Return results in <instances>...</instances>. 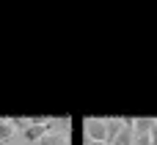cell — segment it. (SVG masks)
<instances>
[{"label": "cell", "instance_id": "obj_5", "mask_svg": "<svg viewBox=\"0 0 157 145\" xmlns=\"http://www.w3.org/2000/svg\"><path fill=\"white\" fill-rule=\"evenodd\" d=\"M11 137H14V126H11V121H0V145H6Z\"/></svg>", "mask_w": 157, "mask_h": 145}, {"label": "cell", "instance_id": "obj_2", "mask_svg": "<svg viewBox=\"0 0 157 145\" xmlns=\"http://www.w3.org/2000/svg\"><path fill=\"white\" fill-rule=\"evenodd\" d=\"M83 132H86V140H97V143H105V121L102 118H88L83 121Z\"/></svg>", "mask_w": 157, "mask_h": 145}, {"label": "cell", "instance_id": "obj_3", "mask_svg": "<svg viewBox=\"0 0 157 145\" xmlns=\"http://www.w3.org/2000/svg\"><path fill=\"white\" fill-rule=\"evenodd\" d=\"M132 140H135V134H132V126H130V118H124V129L110 140V143L105 145H132Z\"/></svg>", "mask_w": 157, "mask_h": 145}, {"label": "cell", "instance_id": "obj_6", "mask_svg": "<svg viewBox=\"0 0 157 145\" xmlns=\"http://www.w3.org/2000/svg\"><path fill=\"white\" fill-rule=\"evenodd\" d=\"M39 145H66V143H63V137H58V134H44V137L39 140Z\"/></svg>", "mask_w": 157, "mask_h": 145}, {"label": "cell", "instance_id": "obj_4", "mask_svg": "<svg viewBox=\"0 0 157 145\" xmlns=\"http://www.w3.org/2000/svg\"><path fill=\"white\" fill-rule=\"evenodd\" d=\"M121 129H124V118H108V121H105V137H108L105 143H110Z\"/></svg>", "mask_w": 157, "mask_h": 145}, {"label": "cell", "instance_id": "obj_8", "mask_svg": "<svg viewBox=\"0 0 157 145\" xmlns=\"http://www.w3.org/2000/svg\"><path fill=\"white\" fill-rule=\"evenodd\" d=\"M86 145H105V143H97V140H86Z\"/></svg>", "mask_w": 157, "mask_h": 145}, {"label": "cell", "instance_id": "obj_1", "mask_svg": "<svg viewBox=\"0 0 157 145\" xmlns=\"http://www.w3.org/2000/svg\"><path fill=\"white\" fill-rule=\"evenodd\" d=\"M55 129V121H44V118H30L28 121V126L22 129V137L28 140V143H39L44 134H50Z\"/></svg>", "mask_w": 157, "mask_h": 145}, {"label": "cell", "instance_id": "obj_7", "mask_svg": "<svg viewBox=\"0 0 157 145\" xmlns=\"http://www.w3.org/2000/svg\"><path fill=\"white\" fill-rule=\"evenodd\" d=\"M149 143H152V145H157V121L152 123V129H149Z\"/></svg>", "mask_w": 157, "mask_h": 145}]
</instances>
